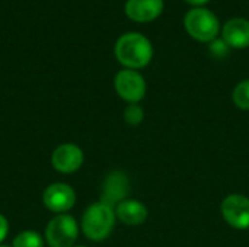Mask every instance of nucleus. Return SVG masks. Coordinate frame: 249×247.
<instances>
[{
    "instance_id": "6",
    "label": "nucleus",
    "mask_w": 249,
    "mask_h": 247,
    "mask_svg": "<svg viewBox=\"0 0 249 247\" xmlns=\"http://www.w3.org/2000/svg\"><path fill=\"white\" fill-rule=\"evenodd\" d=\"M220 214L228 226L235 230L249 229V197L231 194L220 204Z\"/></svg>"
},
{
    "instance_id": "7",
    "label": "nucleus",
    "mask_w": 249,
    "mask_h": 247,
    "mask_svg": "<svg viewBox=\"0 0 249 247\" xmlns=\"http://www.w3.org/2000/svg\"><path fill=\"white\" fill-rule=\"evenodd\" d=\"M42 202L54 214H67L76 204V192L70 185L55 182L45 188Z\"/></svg>"
},
{
    "instance_id": "16",
    "label": "nucleus",
    "mask_w": 249,
    "mask_h": 247,
    "mask_svg": "<svg viewBox=\"0 0 249 247\" xmlns=\"http://www.w3.org/2000/svg\"><path fill=\"white\" fill-rule=\"evenodd\" d=\"M209 51H210V54H212L214 58H225V57L229 55L231 47L219 36V38H216L214 41H212V42L209 44Z\"/></svg>"
},
{
    "instance_id": "5",
    "label": "nucleus",
    "mask_w": 249,
    "mask_h": 247,
    "mask_svg": "<svg viewBox=\"0 0 249 247\" xmlns=\"http://www.w3.org/2000/svg\"><path fill=\"white\" fill-rule=\"evenodd\" d=\"M114 89L117 95L130 103H140L147 92V84L144 77L137 70L123 68L114 77Z\"/></svg>"
},
{
    "instance_id": "12",
    "label": "nucleus",
    "mask_w": 249,
    "mask_h": 247,
    "mask_svg": "<svg viewBox=\"0 0 249 247\" xmlns=\"http://www.w3.org/2000/svg\"><path fill=\"white\" fill-rule=\"evenodd\" d=\"M115 217L120 223L128 227H137L146 223L149 217L147 207L137 199H124L115 205Z\"/></svg>"
},
{
    "instance_id": "15",
    "label": "nucleus",
    "mask_w": 249,
    "mask_h": 247,
    "mask_svg": "<svg viewBox=\"0 0 249 247\" xmlns=\"http://www.w3.org/2000/svg\"><path fill=\"white\" fill-rule=\"evenodd\" d=\"M144 119V109L140 106V103H130L127 105V108L124 109V121L131 125H140Z\"/></svg>"
},
{
    "instance_id": "20",
    "label": "nucleus",
    "mask_w": 249,
    "mask_h": 247,
    "mask_svg": "<svg viewBox=\"0 0 249 247\" xmlns=\"http://www.w3.org/2000/svg\"><path fill=\"white\" fill-rule=\"evenodd\" d=\"M0 247H9V246H1V245H0Z\"/></svg>"
},
{
    "instance_id": "19",
    "label": "nucleus",
    "mask_w": 249,
    "mask_h": 247,
    "mask_svg": "<svg viewBox=\"0 0 249 247\" xmlns=\"http://www.w3.org/2000/svg\"><path fill=\"white\" fill-rule=\"evenodd\" d=\"M73 247H86V246H73Z\"/></svg>"
},
{
    "instance_id": "13",
    "label": "nucleus",
    "mask_w": 249,
    "mask_h": 247,
    "mask_svg": "<svg viewBox=\"0 0 249 247\" xmlns=\"http://www.w3.org/2000/svg\"><path fill=\"white\" fill-rule=\"evenodd\" d=\"M12 247H44V237L34 230H25L15 236Z\"/></svg>"
},
{
    "instance_id": "11",
    "label": "nucleus",
    "mask_w": 249,
    "mask_h": 247,
    "mask_svg": "<svg viewBox=\"0 0 249 247\" xmlns=\"http://www.w3.org/2000/svg\"><path fill=\"white\" fill-rule=\"evenodd\" d=\"M220 38L231 47V49L249 48V19L231 17L222 26Z\"/></svg>"
},
{
    "instance_id": "3",
    "label": "nucleus",
    "mask_w": 249,
    "mask_h": 247,
    "mask_svg": "<svg viewBox=\"0 0 249 247\" xmlns=\"http://www.w3.org/2000/svg\"><path fill=\"white\" fill-rule=\"evenodd\" d=\"M185 32L197 42L210 44L219 38L222 26L217 15L207 7H191L184 16Z\"/></svg>"
},
{
    "instance_id": "17",
    "label": "nucleus",
    "mask_w": 249,
    "mask_h": 247,
    "mask_svg": "<svg viewBox=\"0 0 249 247\" xmlns=\"http://www.w3.org/2000/svg\"><path fill=\"white\" fill-rule=\"evenodd\" d=\"M7 234H9V221L3 214H0V245L4 242Z\"/></svg>"
},
{
    "instance_id": "9",
    "label": "nucleus",
    "mask_w": 249,
    "mask_h": 247,
    "mask_svg": "<svg viewBox=\"0 0 249 247\" xmlns=\"http://www.w3.org/2000/svg\"><path fill=\"white\" fill-rule=\"evenodd\" d=\"M163 9V0H127L124 4L125 16L136 23H150L159 19Z\"/></svg>"
},
{
    "instance_id": "1",
    "label": "nucleus",
    "mask_w": 249,
    "mask_h": 247,
    "mask_svg": "<svg viewBox=\"0 0 249 247\" xmlns=\"http://www.w3.org/2000/svg\"><path fill=\"white\" fill-rule=\"evenodd\" d=\"M153 45L150 39L140 32L123 33L114 47L117 61L130 70H142L147 67L153 58Z\"/></svg>"
},
{
    "instance_id": "10",
    "label": "nucleus",
    "mask_w": 249,
    "mask_h": 247,
    "mask_svg": "<svg viewBox=\"0 0 249 247\" xmlns=\"http://www.w3.org/2000/svg\"><path fill=\"white\" fill-rule=\"evenodd\" d=\"M130 192V179L121 170H114L107 175L102 183V197L101 201L115 208L117 204L127 199Z\"/></svg>"
},
{
    "instance_id": "4",
    "label": "nucleus",
    "mask_w": 249,
    "mask_h": 247,
    "mask_svg": "<svg viewBox=\"0 0 249 247\" xmlns=\"http://www.w3.org/2000/svg\"><path fill=\"white\" fill-rule=\"evenodd\" d=\"M79 237V224L70 214H57L45 227V242L50 247H73Z\"/></svg>"
},
{
    "instance_id": "8",
    "label": "nucleus",
    "mask_w": 249,
    "mask_h": 247,
    "mask_svg": "<svg viewBox=\"0 0 249 247\" xmlns=\"http://www.w3.org/2000/svg\"><path fill=\"white\" fill-rule=\"evenodd\" d=\"M85 162L83 150L73 143L60 144L51 154V165L60 173H74Z\"/></svg>"
},
{
    "instance_id": "14",
    "label": "nucleus",
    "mask_w": 249,
    "mask_h": 247,
    "mask_svg": "<svg viewBox=\"0 0 249 247\" xmlns=\"http://www.w3.org/2000/svg\"><path fill=\"white\" fill-rule=\"evenodd\" d=\"M233 105L241 111H249V79L241 80L232 92Z\"/></svg>"
},
{
    "instance_id": "18",
    "label": "nucleus",
    "mask_w": 249,
    "mask_h": 247,
    "mask_svg": "<svg viewBox=\"0 0 249 247\" xmlns=\"http://www.w3.org/2000/svg\"><path fill=\"white\" fill-rule=\"evenodd\" d=\"M184 1L193 7H204L210 0H184Z\"/></svg>"
},
{
    "instance_id": "2",
    "label": "nucleus",
    "mask_w": 249,
    "mask_h": 247,
    "mask_svg": "<svg viewBox=\"0 0 249 247\" xmlns=\"http://www.w3.org/2000/svg\"><path fill=\"white\" fill-rule=\"evenodd\" d=\"M115 210L111 205L98 201L85 210L80 229L86 239L92 242H104L111 236L115 227Z\"/></svg>"
}]
</instances>
